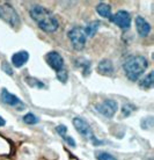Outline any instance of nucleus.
Masks as SVG:
<instances>
[{
	"label": "nucleus",
	"instance_id": "1",
	"mask_svg": "<svg viewBox=\"0 0 154 160\" xmlns=\"http://www.w3.org/2000/svg\"><path fill=\"white\" fill-rule=\"evenodd\" d=\"M29 14L38 26V28L45 32L52 34L59 27L58 20L55 18V15L41 5H32L29 9Z\"/></svg>",
	"mask_w": 154,
	"mask_h": 160
},
{
	"label": "nucleus",
	"instance_id": "2",
	"mask_svg": "<svg viewBox=\"0 0 154 160\" xmlns=\"http://www.w3.org/2000/svg\"><path fill=\"white\" fill-rule=\"evenodd\" d=\"M147 68H148L147 59L144 56H139V55L127 57L123 64V70L125 76L132 81L138 80L142 73L146 71Z\"/></svg>",
	"mask_w": 154,
	"mask_h": 160
},
{
	"label": "nucleus",
	"instance_id": "3",
	"mask_svg": "<svg viewBox=\"0 0 154 160\" xmlns=\"http://www.w3.org/2000/svg\"><path fill=\"white\" fill-rule=\"evenodd\" d=\"M73 125H74L75 130L79 132L83 138L94 142L95 144H101V142L95 138L94 132L92 130L91 125L88 124L87 121L83 120L82 117H74L73 118Z\"/></svg>",
	"mask_w": 154,
	"mask_h": 160
},
{
	"label": "nucleus",
	"instance_id": "4",
	"mask_svg": "<svg viewBox=\"0 0 154 160\" xmlns=\"http://www.w3.org/2000/svg\"><path fill=\"white\" fill-rule=\"evenodd\" d=\"M0 19L11 24L12 27L20 24V18L17 15V12L9 4L0 5Z\"/></svg>",
	"mask_w": 154,
	"mask_h": 160
},
{
	"label": "nucleus",
	"instance_id": "5",
	"mask_svg": "<svg viewBox=\"0 0 154 160\" xmlns=\"http://www.w3.org/2000/svg\"><path fill=\"white\" fill-rule=\"evenodd\" d=\"M68 38L71 41L72 47L75 50H78V51H80V50H82L85 48L86 40H87L83 30L81 28H79V27H74V28H72L68 32Z\"/></svg>",
	"mask_w": 154,
	"mask_h": 160
},
{
	"label": "nucleus",
	"instance_id": "6",
	"mask_svg": "<svg viewBox=\"0 0 154 160\" xmlns=\"http://www.w3.org/2000/svg\"><path fill=\"white\" fill-rule=\"evenodd\" d=\"M95 108H96V110H97L100 114H102L104 117L111 118V117L117 112L118 103H117V101L112 100V99H106V100L102 101L101 103L96 104Z\"/></svg>",
	"mask_w": 154,
	"mask_h": 160
},
{
	"label": "nucleus",
	"instance_id": "7",
	"mask_svg": "<svg viewBox=\"0 0 154 160\" xmlns=\"http://www.w3.org/2000/svg\"><path fill=\"white\" fill-rule=\"evenodd\" d=\"M110 21L123 30H127L131 26V16L127 11H118L115 15L111 16Z\"/></svg>",
	"mask_w": 154,
	"mask_h": 160
},
{
	"label": "nucleus",
	"instance_id": "8",
	"mask_svg": "<svg viewBox=\"0 0 154 160\" xmlns=\"http://www.w3.org/2000/svg\"><path fill=\"white\" fill-rule=\"evenodd\" d=\"M45 62L52 70H55L56 72H59L60 70H63L64 68V58L57 51H51L47 53L45 55Z\"/></svg>",
	"mask_w": 154,
	"mask_h": 160
},
{
	"label": "nucleus",
	"instance_id": "9",
	"mask_svg": "<svg viewBox=\"0 0 154 160\" xmlns=\"http://www.w3.org/2000/svg\"><path fill=\"white\" fill-rule=\"evenodd\" d=\"M0 100H1L2 103L7 104V106H11V107H15L17 104H21V106H22L20 99L16 95L8 92L6 88H4V89L1 91V93H0Z\"/></svg>",
	"mask_w": 154,
	"mask_h": 160
},
{
	"label": "nucleus",
	"instance_id": "10",
	"mask_svg": "<svg viewBox=\"0 0 154 160\" xmlns=\"http://www.w3.org/2000/svg\"><path fill=\"white\" fill-rule=\"evenodd\" d=\"M136 29H137V32H138L139 36L146 37L151 32V24L148 23L144 18L137 16V18H136Z\"/></svg>",
	"mask_w": 154,
	"mask_h": 160
},
{
	"label": "nucleus",
	"instance_id": "11",
	"mask_svg": "<svg viewBox=\"0 0 154 160\" xmlns=\"http://www.w3.org/2000/svg\"><path fill=\"white\" fill-rule=\"evenodd\" d=\"M97 72L102 76L110 77L114 74V65L109 59H103L97 64Z\"/></svg>",
	"mask_w": 154,
	"mask_h": 160
},
{
	"label": "nucleus",
	"instance_id": "12",
	"mask_svg": "<svg viewBox=\"0 0 154 160\" xmlns=\"http://www.w3.org/2000/svg\"><path fill=\"white\" fill-rule=\"evenodd\" d=\"M28 59H29V53L22 50V51L15 52L12 56V64L15 68H22L28 62Z\"/></svg>",
	"mask_w": 154,
	"mask_h": 160
},
{
	"label": "nucleus",
	"instance_id": "13",
	"mask_svg": "<svg viewBox=\"0 0 154 160\" xmlns=\"http://www.w3.org/2000/svg\"><path fill=\"white\" fill-rule=\"evenodd\" d=\"M96 12L99 13V15H101L104 19H109L110 20L111 16H112V14H111V6L104 4V2H100L96 6Z\"/></svg>",
	"mask_w": 154,
	"mask_h": 160
},
{
	"label": "nucleus",
	"instance_id": "14",
	"mask_svg": "<svg viewBox=\"0 0 154 160\" xmlns=\"http://www.w3.org/2000/svg\"><path fill=\"white\" fill-rule=\"evenodd\" d=\"M100 26H101V22H100L99 20H95V21H92V22H89V23L86 26V28H85V30H83V32H85V35H86V37H93L96 34V32L99 30Z\"/></svg>",
	"mask_w": 154,
	"mask_h": 160
},
{
	"label": "nucleus",
	"instance_id": "15",
	"mask_svg": "<svg viewBox=\"0 0 154 160\" xmlns=\"http://www.w3.org/2000/svg\"><path fill=\"white\" fill-rule=\"evenodd\" d=\"M153 76H154L153 71H151L145 78H142V79L139 81V86H140L142 88H144V89H150V88H152L153 87V84H154Z\"/></svg>",
	"mask_w": 154,
	"mask_h": 160
},
{
	"label": "nucleus",
	"instance_id": "16",
	"mask_svg": "<svg viewBox=\"0 0 154 160\" xmlns=\"http://www.w3.org/2000/svg\"><path fill=\"white\" fill-rule=\"evenodd\" d=\"M11 150H12L11 143L0 135V156H8L11 153Z\"/></svg>",
	"mask_w": 154,
	"mask_h": 160
},
{
	"label": "nucleus",
	"instance_id": "17",
	"mask_svg": "<svg viewBox=\"0 0 154 160\" xmlns=\"http://www.w3.org/2000/svg\"><path fill=\"white\" fill-rule=\"evenodd\" d=\"M136 106L132 103H124L123 104V107H122V115L124 117H127V116H130L131 114L136 110Z\"/></svg>",
	"mask_w": 154,
	"mask_h": 160
},
{
	"label": "nucleus",
	"instance_id": "18",
	"mask_svg": "<svg viewBox=\"0 0 154 160\" xmlns=\"http://www.w3.org/2000/svg\"><path fill=\"white\" fill-rule=\"evenodd\" d=\"M95 158H96V160H117L112 154L108 152H103V151L95 152Z\"/></svg>",
	"mask_w": 154,
	"mask_h": 160
},
{
	"label": "nucleus",
	"instance_id": "19",
	"mask_svg": "<svg viewBox=\"0 0 154 160\" xmlns=\"http://www.w3.org/2000/svg\"><path fill=\"white\" fill-rule=\"evenodd\" d=\"M22 120H23V122L26 124H30V125H32V124L38 123V121H40V120H38V117L35 116V115H34V114H32V112H28V114H26Z\"/></svg>",
	"mask_w": 154,
	"mask_h": 160
},
{
	"label": "nucleus",
	"instance_id": "20",
	"mask_svg": "<svg viewBox=\"0 0 154 160\" xmlns=\"http://www.w3.org/2000/svg\"><path fill=\"white\" fill-rule=\"evenodd\" d=\"M153 127V117L148 116L145 117L144 120L142 121V129H146V130H151Z\"/></svg>",
	"mask_w": 154,
	"mask_h": 160
},
{
	"label": "nucleus",
	"instance_id": "21",
	"mask_svg": "<svg viewBox=\"0 0 154 160\" xmlns=\"http://www.w3.org/2000/svg\"><path fill=\"white\" fill-rule=\"evenodd\" d=\"M91 65H92L91 60H85V62H82L81 64H79V66H81V68H82L83 76H85V77L88 76V74L91 73Z\"/></svg>",
	"mask_w": 154,
	"mask_h": 160
},
{
	"label": "nucleus",
	"instance_id": "22",
	"mask_svg": "<svg viewBox=\"0 0 154 160\" xmlns=\"http://www.w3.org/2000/svg\"><path fill=\"white\" fill-rule=\"evenodd\" d=\"M57 78L59 81H63V82H66L67 78H68V74H67V71L66 70H60L59 72H57Z\"/></svg>",
	"mask_w": 154,
	"mask_h": 160
},
{
	"label": "nucleus",
	"instance_id": "23",
	"mask_svg": "<svg viewBox=\"0 0 154 160\" xmlns=\"http://www.w3.org/2000/svg\"><path fill=\"white\" fill-rule=\"evenodd\" d=\"M56 131H57V133H58L59 136H62L64 138V137L66 136V131H67L66 125H64V124H62V125H58V127L56 128Z\"/></svg>",
	"mask_w": 154,
	"mask_h": 160
},
{
	"label": "nucleus",
	"instance_id": "24",
	"mask_svg": "<svg viewBox=\"0 0 154 160\" xmlns=\"http://www.w3.org/2000/svg\"><path fill=\"white\" fill-rule=\"evenodd\" d=\"M1 68H2V70H4V72H6L7 74H9V76H12V74H13L12 68L9 66V64H8L7 62H4V63H2V65H1Z\"/></svg>",
	"mask_w": 154,
	"mask_h": 160
},
{
	"label": "nucleus",
	"instance_id": "25",
	"mask_svg": "<svg viewBox=\"0 0 154 160\" xmlns=\"http://www.w3.org/2000/svg\"><path fill=\"white\" fill-rule=\"evenodd\" d=\"M64 140H65V142H66V143L70 145V146H72V148H75V140L73 139L72 137L67 136V135H66V136L64 137Z\"/></svg>",
	"mask_w": 154,
	"mask_h": 160
},
{
	"label": "nucleus",
	"instance_id": "26",
	"mask_svg": "<svg viewBox=\"0 0 154 160\" xmlns=\"http://www.w3.org/2000/svg\"><path fill=\"white\" fill-rule=\"evenodd\" d=\"M5 124H6V121H5L2 117L0 116V127H2V125H5Z\"/></svg>",
	"mask_w": 154,
	"mask_h": 160
}]
</instances>
